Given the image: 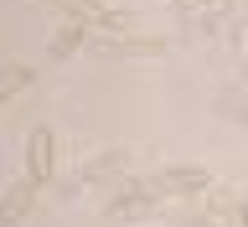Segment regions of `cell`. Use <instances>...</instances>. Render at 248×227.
I'll use <instances>...</instances> for the list:
<instances>
[{
    "mask_svg": "<svg viewBox=\"0 0 248 227\" xmlns=\"http://www.w3.org/2000/svg\"><path fill=\"white\" fill-rule=\"evenodd\" d=\"M26 83H31V67H26V62H11V67H0V108L11 104L16 93L26 88Z\"/></svg>",
    "mask_w": 248,
    "mask_h": 227,
    "instance_id": "7",
    "label": "cell"
},
{
    "mask_svg": "<svg viewBox=\"0 0 248 227\" xmlns=\"http://www.w3.org/2000/svg\"><path fill=\"white\" fill-rule=\"evenodd\" d=\"M145 181L155 191H166V197H202L207 186H217L202 166H166V170H155V176H145Z\"/></svg>",
    "mask_w": 248,
    "mask_h": 227,
    "instance_id": "2",
    "label": "cell"
},
{
    "mask_svg": "<svg viewBox=\"0 0 248 227\" xmlns=\"http://www.w3.org/2000/svg\"><path fill=\"white\" fill-rule=\"evenodd\" d=\"M52 5H67V0H52Z\"/></svg>",
    "mask_w": 248,
    "mask_h": 227,
    "instance_id": "9",
    "label": "cell"
},
{
    "mask_svg": "<svg viewBox=\"0 0 248 227\" xmlns=\"http://www.w3.org/2000/svg\"><path fill=\"white\" fill-rule=\"evenodd\" d=\"M52 170H57V135H52L46 124H36V129L26 135V181L46 186Z\"/></svg>",
    "mask_w": 248,
    "mask_h": 227,
    "instance_id": "3",
    "label": "cell"
},
{
    "mask_svg": "<svg viewBox=\"0 0 248 227\" xmlns=\"http://www.w3.org/2000/svg\"><path fill=\"white\" fill-rule=\"evenodd\" d=\"M176 5H191V11H207L212 0H176Z\"/></svg>",
    "mask_w": 248,
    "mask_h": 227,
    "instance_id": "8",
    "label": "cell"
},
{
    "mask_svg": "<svg viewBox=\"0 0 248 227\" xmlns=\"http://www.w3.org/2000/svg\"><path fill=\"white\" fill-rule=\"evenodd\" d=\"M36 191H42V186L26 181V176H21V181H11V186H5V197H0V222H5V227L21 222V217L36 207Z\"/></svg>",
    "mask_w": 248,
    "mask_h": 227,
    "instance_id": "4",
    "label": "cell"
},
{
    "mask_svg": "<svg viewBox=\"0 0 248 227\" xmlns=\"http://www.w3.org/2000/svg\"><path fill=\"white\" fill-rule=\"evenodd\" d=\"M88 36H93V31L83 26V21H62L57 36H52V57H73L78 46H88Z\"/></svg>",
    "mask_w": 248,
    "mask_h": 227,
    "instance_id": "6",
    "label": "cell"
},
{
    "mask_svg": "<svg viewBox=\"0 0 248 227\" xmlns=\"http://www.w3.org/2000/svg\"><path fill=\"white\" fill-rule=\"evenodd\" d=\"M93 52H108V57H160L166 52V36H129V31H93L88 36Z\"/></svg>",
    "mask_w": 248,
    "mask_h": 227,
    "instance_id": "1",
    "label": "cell"
},
{
    "mask_svg": "<svg viewBox=\"0 0 248 227\" xmlns=\"http://www.w3.org/2000/svg\"><path fill=\"white\" fill-rule=\"evenodd\" d=\"M124 170H129V150H104V155H93V160H83L78 176L83 181H104V176H124Z\"/></svg>",
    "mask_w": 248,
    "mask_h": 227,
    "instance_id": "5",
    "label": "cell"
}]
</instances>
